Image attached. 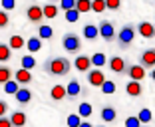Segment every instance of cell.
Segmentation results:
<instances>
[{"instance_id":"cell-29","label":"cell","mask_w":155,"mask_h":127,"mask_svg":"<svg viewBox=\"0 0 155 127\" xmlns=\"http://www.w3.org/2000/svg\"><path fill=\"white\" fill-rule=\"evenodd\" d=\"M10 80H12V70H10L8 66H0V83L4 86Z\"/></svg>"},{"instance_id":"cell-42","label":"cell","mask_w":155,"mask_h":127,"mask_svg":"<svg viewBox=\"0 0 155 127\" xmlns=\"http://www.w3.org/2000/svg\"><path fill=\"white\" fill-rule=\"evenodd\" d=\"M0 127H12V123L8 117H0Z\"/></svg>"},{"instance_id":"cell-36","label":"cell","mask_w":155,"mask_h":127,"mask_svg":"<svg viewBox=\"0 0 155 127\" xmlns=\"http://www.w3.org/2000/svg\"><path fill=\"white\" fill-rule=\"evenodd\" d=\"M58 8L66 10V12H68V10H74V8H76V0H62Z\"/></svg>"},{"instance_id":"cell-26","label":"cell","mask_w":155,"mask_h":127,"mask_svg":"<svg viewBox=\"0 0 155 127\" xmlns=\"http://www.w3.org/2000/svg\"><path fill=\"white\" fill-rule=\"evenodd\" d=\"M20 63H22V70H26V72H30V70L32 68H36V58H34V56H22V60H20Z\"/></svg>"},{"instance_id":"cell-30","label":"cell","mask_w":155,"mask_h":127,"mask_svg":"<svg viewBox=\"0 0 155 127\" xmlns=\"http://www.w3.org/2000/svg\"><path fill=\"white\" fill-rule=\"evenodd\" d=\"M2 87H4V93H8V95H16V91L20 90V86H18L16 82H14V80H10V82H6V83H4Z\"/></svg>"},{"instance_id":"cell-18","label":"cell","mask_w":155,"mask_h":127,"mask_svg":"<svg viewBox=\"0 0 155 127\" xmlns=\"http://www.w3.org/2000/svg\"><path fill=\"white\" fill-rule=\"evenodd\" d=\"M14 82L18 83V86H28V83L32 82V73L20 68V70H16V76H14Z\"/></svg>"},{"instance_id":"cell-43","label":"cell","mask_w":155,"mask_h":127,"mask_svg":"<svg viewBox=\"0 0 155 127\" xmlns=\"http://www.w3.org/2000/svg\"><path fill=\"white\" fill-rule=\"evenodd\" d=\"M80 127H94V125H91L90 121H82V123H80Z\"/></svg>"},{"instance_id":"cell-33","label":"cell","mask_w":155,"mask_h":127,"mask_svg":"<svg viewBox=\"0 0 155 127\" xmlns=\"http://www.w3.org/2000/svg\"><path fill=\"white\" fill-rule=\"evenodd\" d=\"M66 123H68V127H80L82 119H80V115H78V113H72V115H68Z\"/></svg>"},{"instance_id":"cell-10","label":"cell","mask_w":155,"mask_h":127,"mask_svg":"<svg viewBox=\"0 0 155 127\" xmlns=\"http://www.w3.org/2000/svg\"><path fill=\"white\" fill-rule=\"evenodd\" d=\"M105 80H107V77L104 76V72H101V70L91 68L90 72H87V83H90L91 87H101Z\"/></svg>"},{"instance_id":"cell-7","label":"cell","mask_w":155,"mask_h":127,"mask_svg":"<svg viewBox=\"0 0 155 127\" xmlns=\"http://www.w3.org/2000/svg\"><path fill=\"white\" fill-rule=\"evenodd\" d=\"M135 34H139L145 40H153L155 38V26L149 22V20H139L135 24Z\"/></svg>"},{"instance_id":"cell-14","label":"cell","mask_w":155,"mask_h":127,"mask_svg":"<svg viewBox=\"0 0 155 127\" xmlns=\"http://www.w3.org/2000/svg\"><path fill=\"white\" fill-rule=\"evenodd\" d=\"M123 90H125V93H127L129 97H141V95H143V83H139V82H127Z\"/></svg>"},{"instance_id":"cell-25","label":"cell","mask_w":155,"mask_h":127,"mask_svg":"<svg viewBox=\"0 0 155 127\" xmlns=\"http://www.w3.org/2000/svg\"><path fill=\"white\" fill-rule=\"evenodd\" d=\"M137 119H139V123H141V125H149L151 121H153V115H151V111L147 107H143L141 111H139V113L135 115Z\"/></svg>"},{"instance_id":"cell-35","label":"cell","mask_w":155,"mask_h":127,"mask_svg":"<svg viewBox=\"0 0 155 127\" xmlns=\"http://www.w3.org/2000/svg\"><path fill=\"white\" fill-rule=\"evenodd\" d=\"M123 125H125V127H139L141 123H139V119H137L135 115H129V117H125Z\"/></svg>"},{"instance_id":"cell-44","label":"cell","mask_w":155,"mask_h":127,"mask_svg":"<svg viewBox=\"0 0 155 127\" xmlns=\"http://www.w3.org/2000/svg\"><path fill=\"white\" fill-rule=\"evenodd\" d=\"M149 72H151V73H149V76H151V80L155 82V68H153V70H149Z\"/></svg>"},{"instance_id":"cell-39","label":"cell","mask_w":155,"mask_h":127,"mask_svg":"<svg viewBox=\"0 0 155 127\" xmlns=\"http://www.w3.org/2000/svg\"><path fill=\"white\" fill-rule=\"evenodd\" d=\"M10 24V16L4 12V10H0V28H6Z\"/></svg>"},{"instance_id":"cell-2","label":"cell","mask_w":155,"mask_h":127,"mask_svg":"<svg viewBox=\"0 0 155 127\" xmlns=\"http://www.w3.org/2000/svg\"><path fill=\"white\" fill-rule=\"evenodd\" d=\"M115 44H117L119 50H129L133 46V42H135V24L127 22L123 24L121 28H119V32L115 34Z\"/></svg>"},{"instance_id":"cell-15","label":"cell","mask_w":155,"mask_h":127,"mask_svg":"<svg viewBox=\"0 0 155 127\" xmlns=\"http://www.w3.org/2000/svg\"><path fill=\"white\" fill-rule=\"evenodd\" d=\"M90 62H91V68L101 70L105 63H107V56H105L104 52H94V54L90 56Z\"/></svg>"},{"instance_id":"cell-16","label":"cell","mask_w":155,"mask_h":127,"mask_svg":"<svg viewBox=\"0 0 155 127\" xmlns=\"http://www.w3.org/2000/svg\"><path fill=\"white\" fill-rule=\"evenodd\" d=\"M8 119H10V123H12V127H24L26 121H28V117H26L24 111H12Z\"/></svg>"},{"instance_id":"cell-41","label":"cell","mask_w":155,"mask_h":127,"mask_svg":"<svg viewBox=\"0 0 155 127\" xmlns=\"http://www.w3.org/2000/svg\"><path fill=\"white\" fill-rule=\"evenodd\" d=\"M6 111H8V103L0 99V117H6Z\"/></svg>"},{"instance_id":"cell-22","label":"cell","mask_w":155,"mask_h":127,"mask_svg":"<svg viewBox=\"0 0 155 127\" xmlns=\"http://www.w3.org/2000/svg\"><path fill=\"white\" fill-rule=\"evenodd\" d=\"M54 36V28L48 26V24H40L38 26V38L40 40H50V38Z\"/></svg>"},{"instance_id":"cell-32","label":"cell","mask_w":155,"mask_h":127,"mask_svg":"<svg viewBox=\"0 0 155 127\" xmlns=\"http://www.w3.org/2000/svg\"><path fill=\"white\" fill-rule=\"evenodd\" d=\"M105 10V0H91V12L101 14Z\"/></svg>"},{"instance_id":"cell-38","label":"cell","mask_w":155,"mask_h":127,"mask_svg":"<svg viewBox=\"0 0 155 127\" xmlns=\"http://www.w3.org/2000/svg\"><path fill=\"white\" fill-rule=\"evenodd\" d=\"M66 20H68V22H78V20H80L78 10L76 8H74V10H68V12H66Z\"/></svg>"},{"instance_id":"cell-37","label":"cell","mask_w":155,"mask_h":127,"mask_svg":"<svg viewBox=\"0 0 155 127\" xmlns=\"http://www.w3.org/2000/svg\"><path fill=\"white\" fill-rule=\"evenodd\" d=\"M121 8V2L119 0H105V10H119Z\"/></svg>"},{"instance_id":"cell-34","label":"cell","mask_w":155,"mask_h":127,"mask_svg":"<svg viewBox=\"0 0 155 127\" xmlns=\"http://www.w3.org/2000/svg\"><path fill=\"white\" fill-rule=\"evenodd\" d=\"M115 90H117V87H115V83L111 82V80H105L104 86H101V91H104V93H114Z\"/></svg>"},{"instance_id":"cell-9","label":"cell","mask_w":155,"mask_h":127,"mask_svg":"<svg viewBox=\"0 0 155 127\" xmlns=\"http://www.w3.org/2000/svg\"><path fill=\"white\" fill-rule=\"evenodd\" d=\"M80 95H84V87H82V83L78 82V80H70L68 86H66V97H68L70 101H76Z\"/></svg>"},{"instance_id":"cell-11","label":"cell","mask_w":155,"mask_h":127,"mask_svg":"<svg viewBox=\"0 0 155 127\" xmlns=\"http://www.w3.org/2000/svg\"><path fill=\"white\" fill-rule=\"evenodd\" d=\"M26 18L32 24H38V26H40V22L44 20V16H42V6L40 4H30L26 8Z\"/></svg>"},{"instance_id":"cell-24","label":"cell","mask_w":155,"mask_h":127,"mask_svg":"<svg viewBox=\"0 0 155 127\" xmlns=\"http://www.w3.org/2000/svg\"><path fill=\"white\" fill-rule=\"evenodd\" d=\"M82 32H84V38H86V40H96V38L100 36L96 24H86V26L82 28Z\"/></svg>"},{"instance_id":"cell-4","label":"cell","mask_w":155,"mask_h":127,"mask_svg":"<svg viewBox=\"0 0 155 127\" xmlns=\"http://www.w3.org/2000/svg\"><path fill=\"white\" fill-rule=\"evenodd\" d=\"M97 34H100L105 42H114L115 34H117L115 24L111 22V20H100V24H97Z\"/></svg>"},{"instance_id":"cell-17","label":"cell","mask_w":155,"mask_h":127,"mask_svg":"<svg viewBox=\"0 0 155 127\" xmlns=\"http://www.w3.org/2000/svg\"><path fill=\"white\" fill-rule=\"evenodd\" d=\"M24 48H26V50L30 52V56H32V54H36V52L42 50V40L38 36H30L26 40V46H24Z\"/></svg>"},{"instance_id":"cell-1","label":"cell","mask_w":155,"mask_h":127,"mask_svg":"<svg viewBox=\"0 0 155 127\" xmlns=\"http://www.w3.org/2000/svg\"><path fill=\"white\" fill-rule=\"evenodd\" d=\"M42 70L52 77H64L72 70V62L68 58H64V56H52V58H48L44 62Z\"/></svg>"},{"instance_id":"cell-20","label":"cell","mask_w":155,"mask_h":127,"mask_svg":"<svg viewBox=\"0 0 155 127\" xmlns=\"http://www.w3.org/2000/svg\"><path fill=\"white\" fill-rule=\"evenodd\" d=\"M58 12H60L58 4H52V2H46V4L42 6V16H44V18H48V20L56 18V16H58Z\"/></svg>"},{"instance_id":"cell-21","label":"cell","mask_w":155,"mask_h":127,"mask_svg":"<svg viewBox=\"0 0 155 127\" xmlns=\"http://www.w3.org/2000/svg\"><path fill=\"white\" fill-rule=\"evenodd\" d=\"M24 46H26V40H24L20 34L10 36V40H8V48H10V50H22Z\"/></svg>"},{"instance_id":"cell-12","label":"cell","mask_w":155,"mask_h":127,"mask_svg":"<svg viewBox=\"0 0 155 127\" xmlns=\"http://www.w3.org/2000/svg\"><path fill=\"white\" fill-rule=\"evenodd\" d=\"M74 68L78 70V72H82V73H87L91 70V62H90V56H86V54H78L76 56V60H74Z\"/></svg>"},{"instance_id":"cell-40","label":"cell","mask_w":155,"mask_h":127,"mask_svg":"<svg viewBox=\"0 0 155 127\" xmlns=\"http://www.w3.org/2000/svg\"><path fill=\"white\" fill-rule=\"evenodd\" d=\"M14 6H16L14 0H2V8H4V12H6V10H12Z\"/></svg>"},{"instance_id":"cell-19","label":"cell","mask_w":155,"mask_h":127,"mask_svg":"<svg viewBox=\"0 0 155 127\" xmlns=\"http://www.w3.org/2000/svg\"><path fill=\"white\" fill-rule=\"evenodd\" d=\"M14 97H16V101H18V103L28 105L30 101H32V91L28 90V87H20V90L16 91V95H14Z\"/></svg>"},{"instance_id":"cell-13","label":"cell","mask_w":155,"mask_h":127,"mask_svg":"<svg viewBox=\"0 0 155 127\" xmlns=\"http://www.w3.org/2000/svg\"><path fill=\"white\" fill-rule=\"evenodd\" d=\"M100 117H101V123H114L117 119V111H115L114 105H104Z\"/></svg>"},{"instance_id":"cell-28","label":"cell","mask_w":155,"mask_h":127,"mask_svg":"<svg viewBox=\"0 0 155 127\" xmlns=\"http://www.w3.org/2000/svg\"><path fill=\"white\" fill-rule=\"evenodd\" d=\"M78 115H80V119H82V117H90V115H91V103L82 101V103L78 105Z\"/></svg>"},{"instance_id":"cell-6","label":"cell","mask_w":155,"mask_h":127,"mask_svg":"<svg viewBox=\"0 0 155 127\" xmlns=\"http://www.w3.org/2000/svg\"><path fill=\"white\" fill-rule=\"evenodd\" d=\"M125 76L129 77V82H139L141 83L147 76V70H143L139 63H127V70H125Z\"/></svg>"},{"instance_id":"cell-23","label":"cell","mask_w":155,"mask_h":127,"mask_svg":"<svg viewBox=\"0 0 155 127\" xmlns=\"http://www.w3.org/2000/svg\"><path fill=\"white\" fill-rule=\"evenodd\" d=\"M50 97H52L54 101L64 99V97H66V86H60V83H56V86L50 90Z\"/></svg>"},{"instance_id":"cell-45","label":"cell","mask_w":155,"mask_h":127,"mask_svg":"<svg viewBox=\"0 0 155 127\" xmlns=\"http://www.w3.org/2000/svg\"><path fill=\"white\" fill-rule=\"evenodd\" d=\"M94 127H105V125H94Z\"/></svg>"},{"instance_id":"cell-47","label":"cell","mask_w":155,"mask_h":127,"mask_svg":"<svg viewBox=\"0 0 155 127\" xmlns=\"http://www.w3.org/2000/svg\"><path fill=\"white\" fill-rule=\"evenodd\" d=\"M153 26H155V24H153Z\"/></svg>"},{"instance_id":"cell-8","label":"cell","mask_w":155,"mask_h":127,"mask_svg":"<svg viewBox=\"0 0 155 127\" xmlns=\"http://www.w3.org/2000/svg\"><path fill=\"white\" fill-rule=\"evenodd\" d=\"M107 66H110V70L114 73H117V76H125V70H127V60L119 58V56H111V58L107 60Z\"/></svg>"},{"instance_id":"cell-5","label":"cell","mask_w":155,"mask_h":127,"mask_svg":"<svg viewBox=\"0 0 155 127\" xmlns=\"http://www.w3.org/2000/svg\"><path fill=\"white\" fill-rule=\"evenodd\" d=\"M137 63H139L143 70H153L155 68V48H145V50L139 52Z\"/></svg>"},{"instance_id":"cell-31","label":"cell","mask_w":155,"mask_h":127,"mask_svg":"<svg viewBox=\"0 0 155 127\" xmlns=\"http://www.w3.org/2000/svg\"><path fill=\"white\" fill-rule=\"evenodd\" d=\"M12 58V50L8 48V44H0V62H8Z\"/></svg>"},{"instance_id":"cell-46","label":"cell","mask_w":155,"mask_h":127,"mask_svg":"<svg viewBox=\"0 0 155 127\" xmlns=\"http://www.w3.org/2000/svg\"><path fill=\"white\" fill-rule=\"evenodd\" d=\"M139 127H149V125H139Z\"/></svg>"},{"instance_id":"cell-27","label":"cell","mask_w":155,"mask_h":127,"mask_svg":"<svg viewBox=\"0 0 155 127\" xmlns=\"http://www.w3.org/2000/svg\"><path fill=\"white\" fill-rule=\"evenodd\" d=\"M76 10L78 14L91 12V0H76Z\"/></svg>"},{"instance_id":"cell-3","label":"cell","mask_w":155,"mask_h":127,"mask_svg":"<svg viewBox=\"0 0 155 127\" xmlns=\"http://www.w3.org/2000/svg\"><path fill=\"white\" fill-rule=\"evenodd\" d=\"M62 48L70 54H78L82 50V38L78 36L76 32H68V34L62 36Z\"/></svg>"}]
</instances>
